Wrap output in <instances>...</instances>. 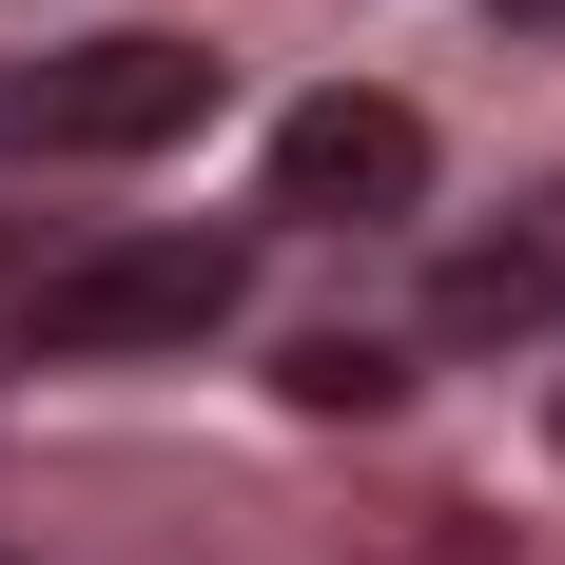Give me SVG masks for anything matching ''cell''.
I'll return each instance as SVG.
<instances>
[{"mask_svg":"<svg viewBox=\"0 0 565 565\" xmlns=\"http://www.w3.org/2000/svg\"><path fill=\"white\" fill-rule=\"evenodd\" d=\"M234 292H254V234H98V254H58L40 292H20V351L40 371H117V351H195L234 332Z\"/></svg>","mask_w":565,"mask_h":565,"instance_id":"6da1fadb","label":"cell"},{"mask_svg":"<svg viewBox=\"0 0 565 565\" xmlns=\"http://www.w3.org/2000/svg\"><path fill=\"white\" fill-rule=\"evenodd\" d=\"M546 449H565V391H546Z\"/></svg>","mask_w":565,"mask_h":565,"instance_id":"52a82bcc","label":"cell"},{"mask_svg":"<svg viewBox=\"0 0 565 565\" xmlns=\"http://www.w3.org/2000/svg\"><path fill=\"white\" fill-rule=\"evenodd\" d=\"M274 215H312V234L429 215V117H409V98H371V78L292 98V117H274Z\"/></svg>","mask_w":565,"mask_h":565,"instance_id":"3957f363","label":"cell"},{"mask_svg":"<svg viewBox=\"0 0 565 565\" xmlns=\"http://www.w3.org/2000/svg\"><path fill=\"white\" fill-rule=\"evenodd\" d=\"M409 391V351H371V332H312L292 351V409H391Z\"/></svg>","mask_w":565,"mask_h":565,"instance_id":"5b68a950","label":"cell"},{"mask_svg":"<svg viewBox=\"0 0 565 565\" xmlns=\"http://www.w3.org/2000/svg\"><path fill=\"white\" fill-rule=\"evenodd\" d=\"M546 312H565V234H488V254H449V292H429V332H468V351L546 332Z\"/></svg>","mask_w":565,"mask_h":565,"instance_id":"277c9868","label":"cell"},{"mask_svg":"<svg viewBox=\"0 0 565 565\" xmlns=\"http://www.w3.org/2000/svg\"><path fill=\"white\" fill-rule=\"evenodd\" d=\"M488 20H508V40H565V0H488Z\"/></svg>","mask_w":565,"mask_h":565,"instance_id":"8992f818","label":"cell"},{"mask_svg":"<svg viewBox=\"0 0 565 565\" xmlns=\"http://www.w3.org/2000/svg\"><path fill=\"white\" fill-rule=\"evenodd\" d=\"M215 117V58L195 40H78V58H20L0 78V137L20 157H157Z\"/></svg>","mask_w":565,"mask_h":565,"instance_id":"7a4b0ae2","label":"cell"}]
</instances>
